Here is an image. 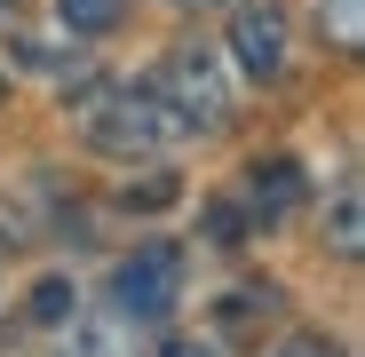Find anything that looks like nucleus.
<instances>
[{"label": "nucleus", "mask_w": 365, "mask_h": 357, "mask_svg": "<svg viewBox=\"0 0 365 357\" xmlns=\"http://www.w3.org/2000/svg\"><path fill=\"white\" fill-rule=\"evenodd\" d=\"M175 135H191V128L167 111L159 88H111L88 103V143H103V151H159Z\"/></svg>", "instance_id": "f257e3e1"}, {"label": "nucleus", "mask_w": 365, "mask_h": 357, "mask_svg": "<svg viewBox=\"0 0 365 357\" xmlns=\"http://www.w3.org/2000/svg\"><path fill=\"white\" fill-rule=\"evenodd\" d=\"M159 95H167V111L182 119V128H222V111H230V88H222V64H215V48H175L167 64H159V80H151Z\"/></svg>", "instance_id": "f03ea898"}, {"label": "nucleus", "mask_w": 365, "mask_h": 357, "mask_svg": "<svg viewBox=\"0 0 365 357\" xmlns=\"http://www.w3.org/2000/svg\"><path fill=\"white\" fill-rule=\"evenodd\" d=\"M175 294H182V254L175 247H135L111 270V310L128 326H159L175 310Z\"/></svg>", "instance_id": "7ed1b4c3"}, {"label": "nucleus", "mask_w": 365, "mask_h": 357, "mask_svg": "<svg viewBox=\"0 0 365 357\" xmlns=\"http://www.w3.org/2000/svg\"><path fill=\"white\" fill-rule=\"evenodd\" d=\"M230 56H238V72H255V80H278L286 72V9H278V0H238Z\"/></svg>", "instance_id": "20e7f679"}, {"label": "nucleus", "mask_w": 365, "mask_h": 357, "mask_svg": "<svg viewBox=\"0 0 365 357\" xmlns=\"http://www.w3.org/2000/svg\"><path fill=\"white\" fill-rule=\"evenodd\" d=\"M247 199H255V214L270 222V214H286L294 199H302V175H294V159H262L255 175H247Z\"/></svg>", "instance_id": "39448f33"}, {"label": "nucleus", "mask_w": 365, "mask_h": 357, "mask_svg": "<svg viewBox=\"0 0 365 357\" xmlns=\"http://www.w3.org/2000/svg\"><path fill=\"white\" fill-rule=\"evenodd\" d=\"M56 16H64V32H72V40H103V32H119L128 0H56Z\"/></svg>", "instance_id": "423d86ee"}, {"label": "nucleus", "mask_w": 365, "mask_h": 357, "mask_svg": "<svg viewBox=\"0 0 365 357\" xmlns=\"http://www.w3.org/2000/svg\"><path fill=\"white\" fill-rule=\"evenodd\" d=\"M119 349H128V318H119V310L72 326V357H119Z\"/></svg>", "instance_id": "0eeeda50"}, {"label": "nucleus", "mask_w": 365, "mask_h": 357, "mask_svg": "<svg viewBox=\"0 0 365 357\" xmlns=\"http://www.w3.org/2000/svg\"><path fill=\"white\" fill-rule=\"evenodd\" d=\"M318 24L334 32V48H357V40H365V16H357V0H318Z\"/></svg>", "instance_id": "6e6552de"}, {"label": "nucleus", "mask_w": 365, "mask_h": 357, "mask_svg": "<svg viewBox=\"0 0 365 357\" xmlns=\"http://www.w3.org/2000/svg\"><path fill=\"white\" fill-rule=\"evenodd\" d=\"M357 222H365L357 214V191H341L334 199V254H357Z\"/></svg>", "instance_id": "1a4fd4ad"}, {"label": "nucleus", "mask_w": 365, "mask_h": 357, "mask_svg": "<svg viewBox=\"0 0 365 357\" xmlns=\"http://www.w3.org/2000/svg\"><path fill=\"white\" fill-rule=\"evenodd\" d=\"M32 318H40V326L72 318V286H64V278H48V286H40V302H32Z\"/></svg>", "instance_id": "9d476101"}, {"label": "nucleus", "mask_w": 365, "mask_h": 357, "mask_svg": "<svg viewBox=\"0 0 365 357\" xmlns=\"http://www.w3.org/2000/svg\"><path fill=\"white\" fill-rule=\"evenodd\" d=\"M278 357H341V349H334V341H326V333H294V341H286V349H278Z\"/></svg>", "instance_id": "9b49d317"}, {"label": "nucleus", "mask_w": 365, "mask_h": 357, "mask_svg": "<svg viewBox=\"0 0 365 357\" xmlns=\"http://www.w3.org/2000/svg\"><path fill=\"white\" fill-rule=\"evenodd\" d=\"M159 357H215V349H207V341H167Z\"/></svg>", "instance_id": "f8f14e48"}, {"label": "nucleus", "mask_w": 365, "mask_h": 357, "mask_svg": "<svg viewBox=\"0 0 365 357\" xmlns=\"http://www.w3.org/2000/svg\"><path fill=\"white\" fill-rule=\"evenodd\" d=\"M16 9H24V0H0V16H16Z\"/></svg>", "instance_id": "ddd939ff"}]
</instances>
